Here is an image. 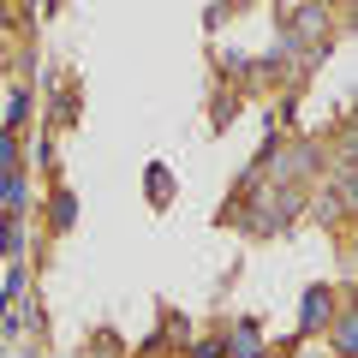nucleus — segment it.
Instances as JSON below:
<instances>
[{"instance_id": "1", "label": "nucleus", "mask_w": 358, "mask_h": 358, "mask_svg": "<svg viewBox=\"0 0 358 358\" xmlns=\"http://www.w3.org/2000/svg\"><path fill=\"white\" fill-rule=\"evenodd\" d=\"M329 317H334V299H329V287H305V299H299V334H317V329H329Z\"/></svg>"}, {"instance_id": "2", "label": "nucleus", "mask_w": 358, "mask_h": 358, "mask_svg": "<svg viewBox=\"0 0 358 358\" xmlns=\"http://www.w3.org/2000/svg\"><path fill=\"white\" fill-rule=\"evenodd\" d=\"M221 352H227V358H263V334H257V322H233V334L221 341Z\"/></svg>"}, {"instance_id": "3", "label": "nucleus", "mask_w": 358, "mask_h": 358, "mask_svg": "<svg viewBox=\"0 0 358 358\" xmlns=\"http://www.w3.org/2000/svg\"><path fill=\"white\" fill-rule=\"evenodd\" d=\"M329 322H334V352L352 358V352H358V317L346 310V317H329Z\"/></svg>"}, {"instance_id": "4", "label": "nucleus", "mask_w": 358, "mask_h": 358, "mask_svg": "<svg viewBox=\"0 0 358 358\" xmlns=\"http://www.w3.org/2000/svg\"><path fill=\"white\" fill-rule=\"evenodd\" d=\"M0 197H6V209H13V215H18V209H24V173H18V167H13V173H0Z\"/></svg>"}, {"instance_id": "5", "label": "nucleus", "mask_w": 358, "mask_h": 358, "mask_svg": "<svg viewBox=\"0 0 358 358\" xmlns=\"http://www.w3.org/2000/svg\"><path fill=\"white\" fill-rule=\"evenodd\" d=\"M48 221H54V227H72V221H78V197H72V192H54Z\"/></svg>"}, {"instance_id": "6", "label": "nucleus", "mask_w": 358, "mask_h": 358, "mask_svg": "<svg viewBox=\"0 0 358 358\" xmlns=\"http://www.w3.org/2000/svg\"><path fill=\"white\" fill-rule=\"evenodd\" d=\"M18 245H24V233H18V215H6V221H0V251L13 257Z\"/></svg>"}, {"instance_id": "7", "label": "nucleus", "mask_w": 358, "mask_h": 358, "mask_svg": "<svg viewBox=\"0 0 358 358\" xmlns=\"http://www.w3.org/2000/svg\"><path fill=\"white\" fill-rule=\"evenodd\" d=\"M150 197H155V203H167V197H173V185H167V167H162V162L150 167Z\"/></svg>"}, {"instance_id": "8", "label": "nucleus", "mask_w": 358, "mask_h": 358, "mask_svg": "<svg viewBox=\"0 0 358 358\" xmlns=\"http://www.w3.org/2000/svg\"><path fill=\"white\" fill-rule=\"evenodd\" d=\"M13 167H18V138L0 131V173H13Z\"/></svg>"}, {"instance_id": "9", "label": "nucleus", "mask_w": 358, "mask_h": 358, "mask_svg": "<svg viewBox=\"0 0 358 358\" xmlns=\"http://www.w3.org/2000/svg\"><path fill=\"white\" fill-rule=\"evenodd\" d=\"M24 114H30V90H13V102H6V126H18Z\"/></svg>"}, {"instance_id": "10", "label": "nucleus", "mask_w": 358, "mask_h": 358, "mask_svg": "<svg viewBox=\"0 0 358 358\" xmlns=\"http://www.w3.org/2000/svg\"><path fill=\"white\" fill-rule=\"evenodd\" d=\"M192 358H227V352H221V341H197V346H192Z\"/></svg>"}, {"instance_id": "11", "label": "nucleus", "mask_w": 358, "mask_h": 358, "mask_svg": "<svg viewBox=\"0 0 358 358\" xmlns=\"http://www.w3.org/2000/svg\"><path fill=\"white\" fill-rule=\"evenodd\" d=\"M0 30H6V13H0Z\"/></svg>"}]
</instances>
